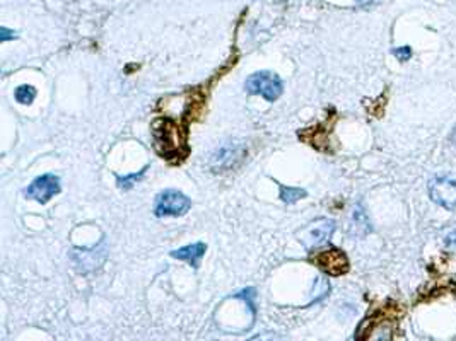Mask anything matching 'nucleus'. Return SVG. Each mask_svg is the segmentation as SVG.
Instances as JSON below:
<instances>
[{
    "label": "nucleus",
    "instance_id": "f257e3e1",
    "mask_svg": "<svg viewBox=\"0 0 456 341\" xmlns=\"http://www.w3.org/2000/svg\"><path fill=\"white\" fill-rule=\"evenodd\" d=\"M152 135H154L156 151L163 157L173 160L185 156V152H182V149H185V137L182 135V130L175 121L159 120L154 125Z\"/></svg>",
    "mask_w": 456,
    "mask_h": 341
},
{
    "label": "nucleus",
    "instance_id": "f03ea898",
    "mask_svg": "<svg viewBox=\"0 0 456 341\" xmlns=\"http://www.w3.org/2000/svg\"><path fill=\"white\" fill-rule=\"evenodd\" d=\"M244 91L253 96H262L268 103H274L282 96L284 84L277 74L262 70L255 72V74H251L250 77L247 79V82H244Z\"/></svg>",
    "mask_w": 456,
    "mask_h": 341
},
{
    "label": "nucleus",
    "instance_id": "7ed1b4c3",
    "mask_svg": "<svg viewBox=\"0 0 456 341\" xmlns=\"http://www.w3.org/2000/svg\"><path fill=\"white\" fill-rule=\"evenodd\" d=\"M191 202L186 195L176 190H164L156 197V217H182L190 210Z\"/></svg>",
    "mask_w": 456,
    "mask_h": 341
},
{
    "label": "nucleus",
    "instance_id": "20e7f679",
    "mask_svg": "<svg viewBox=\"0 0 456 341\" xmlns=\"http://www.w3.org/2000/svg\"><path fill=\"white\" fill-rule=\"evenodd\" d=\"M335 232V222L332 218H320L299 232V241L308 249H315L328 243Z\"/></svg>",
    "mask_w": 456,
    "mask_h": 341
},
{
    "label": "nucleus",
    "instance_id": "39448f33",
    "mask_svg": "<svg viewBox=\"0 0 456 341\" xmlns=\"http://www.w3.org/2000/svg\"><path fill=\"white\" fill-rule=\"evenodd\" d=\"M432 202L448 210L456 209V174H444L436 178L429 186Z\"/></svg>",
    "mask_w": 456,
    "mask_h": 341
},
{
    "label": "nucleus",
    "instance_id": "423d86ee",
    "mask_svg": "<svg viewBox=\"0 0 456 341\" xmlns=\"http://www.w3.org/2000/svg\"><path fill=\"white\" fill-rule=\"evenodd\" d=\"M244 156H247V151H244L243 145L229 142V144H224L221 149H217L214 152L212 157H210V167L216 172L231 169V167H236L243 160Z\"/></svg>",
    "mask_w": 456,
    "mask_h": 341
},
{
    "label": "nucleus",
    "instance_id": "0eeeda50",
    "mask_svg": "<svg viewBox=\"0 0 456 341\" xmlns=\"http://www.w3.org/2000/svg\"><path fill=\"white\" fill-rule=\"evenodd\" d=\"M26 197L36 200L38 203H47L52 200L55 195L60 193V179L55 174H43L38 176L36 179L28 186L24 191Z\"/></svg>",
    "mask_w": 456,
    "mask_h": 341
},
{
    "label": "nucleus",
    "instance_id": "6e6552de",
    "mask_svg": "<svg viewBox=\"0 0 456 341\" xmlns=\"http://www.w3.org/2000/svg\"><path fill=\"white\" fill-rule=\"evenodd\" d=\"M311 262L325 273L339 277L348 270V259L340 249H328V251L316 252Z\"/></svg>",
    "mask_w": 456,
    "mask_h": 341
},
{
    "label": "nucleus",
    "instance_id": "1a4fd4ad",
    "mask_svg": "<svg viewBox=\"0 0 456 341\" xmlns=\"http://www.w3.org/2000/svg\"><path fill=\"white\" fill-rule=\"evenodd\" d=\"M205 251H207L205 243H195V244H189V246L175 249V251H171V256L176 259H182V262H186L190 266L198 268L200 266L202 258L205 256Z\"/></svg>",
    "mask_w": 456,
    "mask_h": 341
},
{
    "label": "nucleus",
    "instance_id": "9d476101",
    "mask_svg": "<svg viewBox=\"0 0 456 341\" xmlns=\"http://www.w3.org/2000/svg\"><path fill=\"white\" fill-rule=\"evenodd\" d=\"M393 340V324L390 319L374 321L362 336L361 341H392Z\"/></svg>",
    "mask_w": 456,
    "mask_h": 341
},
{
    "label": "nucleus",
    "instance_id": "9b49d317",
    "mask_svg": "<svg viewBox=\"0 0 456 341\" xmlns=\"http://www.w3.org/2000/svg\"><path fill=\"white\" fill-rule=\"evenodd\" d=\"M369 231H371L369 218H367L366 212H364L362 206L358 205L354 209V213H352V224H351L352 236L362 237V236H366V234L369 232Z\"/></svg>",
    "mask_w": 456,
    "mask_h": 341
},
{
    "label": "nucleus",
    "instance_id": "f8f14e48",
    "mask_svg": "<svg viewBox=\"0 0 456 341\" xmlns=\"http://www.w3.org/2000/svg\"><path fill=\"white\" fill-rule=\"evenodd\" d=\"M306 190L302 188H293V186H284L281 185V200L284 203H296L297 200L306 197Z\"/></svg>",
    "mask_w": 456,
    "mask_h": 341
},
{
    "label": "nucleus",
    "instance_id": "ddd939ff",
    "mask_svg": "<svg viewBox=\"0 0 456 341\" xmlns=\"http://www.w3.org/2000/svg\"><path fill=\"white\" fill-rule=\"evenodd\" d=\"M16 101L21 105H31L36 98V89L33 86H19L16 89Z\"/></svg>",
    "mask_w": 456,
    "mask_h": 341
},
{
    "label": "nucleus",
    "instance_id": "4468645a",
    "mask_svg": "<svg viewBox=\"0 0 456 341\" xmlns=\"http://www.w3.org/2000/svg\"><path fill=\"white\" fill-rule=\"evenodd\" d=\"M145 171H147V167H144V169L139 171V172H133V174L124 176V178H122V176H118V178H117L118 186L124 188V190H130V188H132L133 185H137V181H140V179L144 178Z\"/></svg>",
    "mask_w": 456,
    "mask_h": 341
},
{
    "label": "nucleus",
    "instance_id": "2eb2a0df",
    "mask_svg": "<svg viewBox=\"0 0 456 341\" xmlns=\"http://www.w3.org/2000/svg\"><path fill=\"white\" fill-rule=\"evenodd\" d=\"M444 248H446L448 251L456 252V225L453 229H450V231L446 232V236H444Z\"/></svg>",
    "mask_w": 456,
    "mask_h": 341
},
{
    "label": "nucleus",
    "instance_id": "dca6fc26",
    "mask_svg": "<svg viewBox=\"0 0 456 341\" xmlns=\"http://www.w3.org/2000/svg\"><path fill=\"white\" fill-rule=\"evenodd\" d=\"M393 55L397 56V60H400V62H409V60L412 59V48L410 47L393 48Z\"/></svg>",
    "mask_w": 456,
    "mask_h": 341
},
{
    "label": "nucleus",
    "instance_id": "f3484780",
    "mask_svg": "<svg viewBox=\"0 0 456 341\" xmlns=\"http://www.w3.org/2000/svg\"><path fill=\"white\" fill-rule=\"evenodd\" d=\"M248 341H281V340H279V336L274 335V333H263V335L255 336V338H251Z\"/></svg>",
    "mask_w": 456,
    "mask_h": 341
},
{
    "label": "nucleus",
    "instance_id": "a211bd4d",
    "mask_svg": "<svg viewBox=\"0 0 456 341\" xmlns=\"http://www.w3.org/2000/svg\"><path fill=\"white\" fill-rule=\"evenodd\" d=\"M0 33H2V36H0V40H2V41L10 40V38H16V33H14V31H9V29H7V28H2V29H0Z\"/></svg>",
    "mask_w": 456,
    "mask_h": 341
},
{
    "label": "nucleus",
    "instance_id": "6ab92c4d",
    "mask_svg": "<svg viewBox=\"0 0 456 341\" xmlns=\"http://www.w3.org/2000/svg\"><path fill=\"white\" fill-rule=\"evenodd\" d=\"M358 2H359V6L367 7V6H373V3H376L378 0H358Z\"/></svg>",
    "mask_w": 456,
    "mask_h": 341
},
{
    "label": "nucleus",
    "instance_id": "aec40b11",
    "mask_svg": "<svg viewBox=\"0 0 456 341\" xmlns=\"http://www.w3.org/2000/svg\"><path fill=\"white\" fill-rule=\"evenodd\" d=\"M451 142L456 145V126L453 128V133H451Z\"/></svg>",
    "mask_w": 456,
    "mask_h": 341
}]
</instances>
